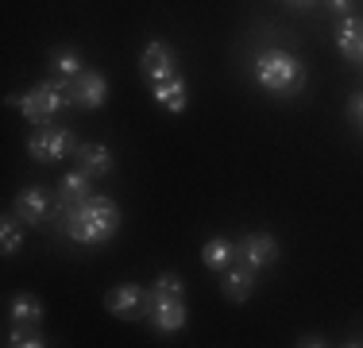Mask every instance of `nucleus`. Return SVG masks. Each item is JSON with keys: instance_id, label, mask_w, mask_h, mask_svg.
I'll return each instance as SVG.
<instances>
[{"instance_id": "nucleus-26", "label": "nucleus", "mask_w": 363, "mask_h": 348, "mask_svg": "<svg viewBox=\"0 0 363 348\" xmlns=\"http://www.w3.org/2000/svg\"><path fill=\"white\" fill-rule=\"evenodd\" d=\"M359 66H363V62H359Z\"/></svg>"}, {"instance_id": "nucleus-13", "label": "nucleus", "mask_w": 363, "mask_h": 348, "mask_svg": "<svg viewBox=\"0 0 363 348\" xmlns=\"http://www.w3.org/2000/svg\"><path fill=\"white\" fill-rule=\"evenodd\" d=\"M74 159H77V167L89 174L93 182L105 178V174H112V151L105 143H77L74 147Z\"/></svg>"}, {"instance_id": "nucleus-10", "label": "nucleus", "mask_w": 363, "mask_h": 348, "mask_svg": "<svg viewBox=\"0 0 363 348\" xmlns=\"http://www.w3.org/2000/svg\"><path fill=\"white\" fill-rule=\"evenodd\" d=\"M85 197H93V178H89L82 167H77V170H70L62 182H58V194H55V224H58V217L70 213L74 205H82Z\"/></svg>"}, {"instance_id": "nucleus-25", "label": "nucleus", "mask_w": 363, "mask_h": 348, "mask_svg": "<svg viewBox=\"0 0 363 348\" xmlns=\"http://www.w3.org/2000/svg\"><path fill=\"white\" fill-rule=\"evenodd\" d=\"M286 4H294V8H309L313 0H286Z\"/></svg>"}, {"instance_id": "nucleus-6", "label": "nucleus", "mask_w": 363, "mask_h": 348, "mask_svg": "<svg viewBox=\"0 0 363 348\" xmlns=\"http://www.w3.org/2000/svg\"><path fill=\"white\" fill-rule=\"evenodd\" d=\"M236 259L247 271H263V267H271L279 259V240L271 232H247V236L236 240Z\"/></svg>"}, {"instance_id": "nucleus-22", "label": "nucleus", "mask_w": 363, "mask_h": 348, "mask_svg": "<svg viewBox=\"0 0 363 348\" xmlns=\"http://www.w3.org/2000/svg\"><path fill=\"white\" fill-rule=\"evenodd\" d=\"M348 120H352V124H356L359 132H363V89L348 97Z\"/></svg>"}, {"instance_id": "nucleus-5", "label": "nucleus", "mask_w": 363, "mask_h": 348, "mask_svg": "<svg viewBox=\"0 0 363 348\" xmlns=\"http://www.w3.org/2000/svg\"><path fill=\"white\" fill-rule=\"evenodd\" d=\"M105 310L120 321H140L151 313V290L140 283H120L105 294Z\"/></svg>"}, {"instance_id": "nucleus-12", "label": "nucleus", "mask_w": 363, "mask_h": 348, "mask_svg": "<svg viewBox=\"0 0 363 348\" xmlns=\"http://www.w3.org/2000/svg\"><path fill=\"white\" fill-rule=\"evenodd\" d=\"M336 50L352 62H363V16H340L336 20Z\"/></svg>"}, {"instance_id": "nucleus-24", "label": "nucleus", "mask_w": 363, "mask_h": 348, "mask_svg": "<svg viewBox=\"0 0 363 348\" xmlns=\"http://www.w3.org/2000/svg\"><path fill=\"white\" fill-rule=\"evenodd\" d=\"M298 344H306V348H321L325 341H321V337H301V341Z\"/></svg>"}, {"instance_id": "nucleus-15", "label": "nucleus", "mask_w": 363, "mask_h": 348, "mask_svg": "<svg viewBox=\"0 0 363 348\" xmlns=\"http://www.w3.org/2000/svg\"><path fill=\"white\" fill-rule=\"evenodd\" d=\"M232 259H236V240H228V236H213V240H205V248H201V263L209 267V271H228L232 267Z\"/></svg>"}, {"instance_id": "nucleus-7", "label": "nucleus", "mask_w": 363, "mask_h": 348, "mask_svg": "<svg viewBox=\"0 0 363 348\" xmlns=\"http://www.w3.org/2000/svg\"><path fill=\"white\" fill-rule=\"evenodd\" d=\"M12 213L20 217L28 229H43V224L55 217V197H50L43 186H28V190L16 194V209H12Z\"/></svg>"}, {"instance_id": "nucleus-9", "label": "nucleus", "mask_w": 363, "mask_h": 348, "mask_svg": "<svg viewBox=\"0 0 363 348\" xmlns=\"http://www.w3.org/2000/svg\"><path fill=\"white\" fill-rule=\"evenodd\" d=\"M70 93H74V109H101V104L108 101V82H105L101 70L85 66L70 82Z\"/></svg>"}, {"instance_id": "nucleus-20", "label": "nucleus", "mask_w": 363, "mask_h": 348, "mask_svg": "<svg viewBox=\"0 0 363 348\" xmlns=\"http://www.w3.org/2000/svg\"><path fill=\"white\" fill-rule=\"evenodd\" d=\"M4 344L8 348H43V344H47V337H43L35 325H12V329H8V337H4Z\"/></svg>"}, {"instance_id": "nucleus-23", "label": "nucleus", "mask_w": 363, "mask_h": 348, "mask_svg": "<svg viewBox=\"0 0 363 348\" xmlns=\"http://www.w3.org/2000/svg\"><path fill=\"white\" fill-rule=\"evenodd\" d=\"M325 8L333 16H352V0H325Z\"/></svg>"}, {"instance_id": "nucleus-19", "label": "nucleus", "mask_w": 363, "mask_h": 348, "mask_svg": "<svg viewBox=\"0 0 363 348\" xmlns=\"http://www.w3.org/2000/svg\"><path fill=\"white\" fill-rule=\"evenodd\" d=\"M20 217L16 213H8L4 221H0V251L4 256H12V251H20V244H23V229H20Z\"/></svg>"}, {"instance_id": "nucleus-11", "label": "nucleus", "mask_w": 363, "mask_h": 348, "mask_svg": "<svg viewBox=\"0 0 363 348\" xmlns=\"http://www.w3.org/2000/svg\"><path fill=\"white\" fill-rule=\"evenodd\" d=\"M159 333H182L186 329V302L182 298H155L151 294V313H147Z\"/></svg>"}, {"instance_id": "nucleus-18", "label": "nucleus", "mask_w": 363, "mask_h": 348, "mask_svg": "<svg viewBox=\"0 0 363 348\" xmlns=\"http://www.w3.org/2000/svg\"><path fill=\"white\" fill-rule=\"evenodd\" d=\"M8 321L12 325H39L43 321V302L35 294H16L12 306H8Z\"/></svg>"}, {"instance_id": "nucleus-14", "label": "nucleus", "mask_w": 363, "mask_h": 348, "mask_svg": "<svg viewBox=\"0 0 363 348\" xmlns=\"http://www.w3.org/2000/svg\"><path fill=\"white\" fill-rule=\"evenodd\" d=\"M151 97L159 101L162 109L182 112V109H186V77H182V74H170V77H162V82H155V85H151Z\"/></svg>"}, {"instance_id": "nucleus-3", "label": "nucleus", "mask_w": 363, "mask_h": 348, "mask_svg": "<svg viewBox=\"0 0 363 348\" xmlns=\"http://www.w3.org/2000/svg\"><path fill=\"white\" fill-rule=\"evenodd\" d=\"M8 104L20 109L31 124H50L58 112L74 104V93H70V82H62V77L50 74V77H43L39 85H31L23 97H8Z\"/></svg>"}, {"instance_id": "nucleus-21", "label": "nucleus", "mask_w": 363, "mask_h": 348, "mask_svg": "<svg viewBox=\"0 0 363 348\" xmlns=\"http://www.w3.org/2000/svg\"><path fill=\"white\" fill-rule=\"evenodd\" d=\"M151 294H155V298H186V283H182L174 271H162L159 278H155Z\"/></svg>"}, {"instance_id": "nucleus-1", "label": "nucleus", "mask_w": 363, "mask_h": 348, "mask_svg": "<svg viewBox=\"0 0 363 348\" xmlns=\"http://www.w3.org/2000/svg\"><path fill=\"white\" fill-rule=\"evenodd\" d=\"M55 229L66 232L74 244H85V248H93V244H108L112 236H116V229H120V209H116L112 197L93 194V197H85L82 205H74L70 213L58 217Z\"/></svg>"}, {"instance_id": "nucleus-2", "label": "nucleus", "mask_w": 363, "mask_h": 348, "mask_svg": "<svg viewBox=\"0 0 363 348\" xmlns=\"http://www.w3.org/2000/svg\"><path fill=\"white\" fill-rule=\"evenodd\" d=\"M252 74H255V85L267 93H279V97H290L306 85V66L290 55V50H279V47H267L255 55L252 62Z\"/></svg>"}, {"instance_id": "nucleus-16", "label": "nucleus", "mask_w": 363, "mask_h": 348, "mask_svg": "<svg viewBox=\"0 0 363 348\" xmlns=\"http://www.w3.org/2000/svg\"><path fill=\"white\" fill-rule=\"evenodd\" d=\"M220 290L228 302H247L255 290V271H247V267H228L220 278Z\"/></svg>"}, {"instance_id": "nucleus-4", "label": "nucleus", "mask_w": 363, "mask_h": 348, "mask_svg": "<svg viewBox=\"0 0 363 348\" xmlns=\"http://www.w3.org/2000/svg\"><path fill=\"white\" fill-rule=\"evenodd\" d=\"M77 139L70 128H55V124H35V132L28 136V155L39 163H58L66 155H74Z\"/></svg>"}, {"instance_id": "nucleus-8", "label": "nucleus", "mask_w": 363, "mask_h": 348, "mask_svg": "<svg viewBox=\"0 0 363 348\" xmlns=\"http://www.w3.org/2000/svg\"><path fill=\"white\" fill-rule=\"evenodd\" d=\"M140 70H143V77L147 82H162V77H170V74H178V55H174V47L170 43H162V39H151L143 47V55H140Z\"/></svg>"}, {"instance_id": "nucleus-17", "label": "nucleus", "mask_w": 363, "mask_h": 348, "mask_svg": "<svg viewBox=\"0 0 363 348\" xmlns=\"http://www.w3.org/2000/svg\"><path fill=\"white\" fill-rule=\"evenodd\" d=\"M82 70H85V58L77 55L74 47H55V50H50V74H55V77H62V82H74Z\"/></svg>"}]
</instances>
